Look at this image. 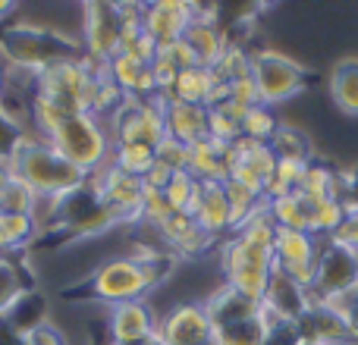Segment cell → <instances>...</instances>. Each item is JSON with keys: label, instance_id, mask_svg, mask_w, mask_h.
Segmentation results:
<instances>
[{"label": "cell", "instance_id": "obj_17", "mask_svg": "<svg viewBox=\"0 0 358 345\" xmlns=\"http://www.w3.org/2000/svg\"><path fill=\"white\" fill-rule=\"evenodd\" d=\"M182 41L189 44V50L195 54L198 66H208V69L214 66L223 57V50L229 47V38H227V31L217 25L214 10H201V6H195V19H192V25L185 29Z\"/></svg>", "mask_w": 358, "mask_h": 345}, {"label": "cell", "instance_id": "obj_42", "mask_svg": "<svg viewBox=\"0 0 358 345\" xmlns=\"http://www.w3.org/2000/svg\"><path fill=\"white\" fill-rule=\"evenodd\" d=\"M346 323H349V333H352V339L358 342V298H355V304H352V311H349V317H346Z\"/></svg>", "mask_w": 358, "mask_h": 345}, {"label": "cell", "instance_id": "obj_24", "mask_svg": "<svg viewBox=\"0 0 358 345\" xmlns=\"http://www.w3.org/2000/svg\"><path fill=\"white\" fill-rule=\"evenodd\" d=\"M227 151L229 145H220L214 138H201V142L189 145L185 172H192L198 182H227Z\"/></svg>", "mask_w": 358, "mask_h": 345}, {"label": "cell", "instance_id": "obj_11", "mask_svg": "<svg viewBox=\"0 0 358 345\" xmlns=\"http://www.w3.org/2000/svg\"><path fill=\"white\" fill-rule=\"evenodd\" d=\"M352 289H358L355 248H346L334 239H324L317 264H315V283L308 289L311 302H324V298L343 295V292H352Z\"/></svg>", "mask_w": 358, "mask_h": 345}, {"label": "cell", "instance_id": "obj_33", "mask_svg": "<svg viewBox=\"0 0 358 345\" xmlns=\"http://www.w3.org/2000/svg\"><path fill=\"white\" fill-rule=\"evenodd\" d=\"M299 195H305L311 204L315 201H327V198H336V170L324 167V163H315L311 161L305 167V176L299 182Z\"/></svg>", "mask_w": 358, "mask_h": 345}, {"label": "cell", "instance_id": "obj_19", "mask_svg": "<svg viewBox=\"0 0 358 345\" xmlns=\"http://www.w3.org/2000/svg\"><path fill=\"white\" fill-rule=\"evenodd\" d=\"M164 135L182 142L185 148L208 138V107L170 98L167 107H164Z\"/></svg>", "mask_w": 358, "mask_h": 345}, {"label": "cell", "instance_id": "obj_41", "mask_svg": "<svg viewBox=\"0 0 358 345\" xmlns=\"http://www.w3.org/2000/svg\"><path fill=\"white\" fill-rule=\"evenodd\" d=\"M173 172L176 170H170V167H164L161 161H155V167L142 176V185L145 189H151V191H164L170 185V179H173Z\"/></svg>", "mask_w": 358, "mask_h": 345}, {"label": "cell", "instance_id": "obj_26", "mask_svg": "<svg viewBox=\"0 0 358 345\" xmlns=\"http://www.w3.org/2000/svg\"><path fill=\"white\" fill-rule=\"evenodd\" d=\"M330 101L340 113L358 117V57H343L330 69Z\"/></svg>", "mask_w": 358, "mask_h": 345}, {"label": "cell", "instance_id": "obj_44", "mask_svg": "<svg viewBox=\"0 0 358 345\" xmlns=\"http://www.w3.org/2000/svg\"><path fill=\"white\" fill-rule=\"evenodd\" d=\"M6 85H10V73H6L3 60H0V98H3V94H6Z\"/></svg>", "mask_w": 358, "mask_h": 345}, {"label": "cell", "instance_id": "obj_8", "mask_svg": "<svg viewBox=\"0 0 358 345\" xmlns=\"http://www.w3.org/2000/svg\"><path fill=\"white\" fill-rule=\"evenodd\" d=\"M88 191L94 195V201L101 207L110 210L117 223H132L142 216V198H145L142 179L117 170L113 163H107V167L94 170L88 176Z\"/></svg>", "mask_w": 358, "mask_h": 345}, {"label": "cell", "instance_id": "obj_10", "mask_svg": "<svg viewBox=\"0 0 358 345\" xmlns=\"http://www.w3.org/2000/svg\"><path fill=\"white\" fill-rule=\"evenodd\" d=\"M82 47L85 57L101 66L123 50V22L117 3H85L82 6Z\"/></svg>", "mask_w": 358, "mask_h": 345}, {"label": "cell", "instance_id": "obj_27", "mask_svg": "<svg viewBox=\"0 0 358 345\" xmlns=\"http://www.w3.org/2000/svg\"><path fill=\"white\" fill-rule=\"evenodd\" d=\"M25 295H29V279L22 260L16 254H0V321H6Z\"/></svg>", "mask_w": 358, "mask_h": 345}, {"label": "cell", "instance_id": "obj_21", "mask_svg": "<svg viewBox=\"0 0 358 345\" xmlns=\"http://www.w3.org/2000/svg\"><path fill=\"white\" fill-rule=\"evenodd\" d=\"M296 327H299V336H302V339L321 342V345H336V342L352 339L349 323L321 302H311V308L305 311V317L296 323Z\"/></svg>", "mask_w": 358, "mask_h": 345}, {"label": "cell", "instance_id": "obj_30", "mask_svg": "<svg viewBox=\"0 0 358 345\" xmlns=\"http://www.w3.org/2000/svg\"><path fill=\"white\" fill-rule=\"evenodd\" d=\"M214 73L208 66H189L176 75V85H173V101H185V104H210V94H214Z\"/></svg>", "mask_w": 358, "mask_h": 345}, {"label": "cell", "instance_id": "obj_36", "mask_svg": "<svg viewBox=\"0 0 358 345\" xmlns=\"http://www.w3.org/2000/svg\"><path fill=\"white\" fill-rule=\"evenodd\" d=\"M41 198L22 182V179H10L0 191V210H10V214H31L35 216V207Z\"/></svg>", "mask_w": 358, "mask_h": 345}, {"label": "cell", "instance_id": "obj_18", "mask_svg": "<svg viewBox=\"0 0 358 345\" xmlns=\"http://www.w3.org/2000/svg\"><path fill=\"white\" fill-rule=\"evenodd\" d=\"M157 235L164 239V245H167V251L173 254V258H201L217 242L214 235L204 233L195 223V216H189V214H173L157 229Z\"/></svg>", "mask_w": 358, "mask_h": 345}, {"label": "cell", "instance_id": "obj_20", "mask_svg": "<svg viewBox=\"0 0 358 345\" xmlns=\"http://www.w3.org/2000/svg\"><path fill=\"white\" fill-rule=\"evenodd\" d=\"M195 223L208 235H214V239L233 233V207H229L227 185L223 182H201V198H198V207H195Z\"/></svg>", "mask_w": 358, "mask_h": 345}, {"label": "cell", "instance_id": "obj_22", "mask_svg": "<svg viewBox=\"0 0 358 345\" xmlns=\"http://www.w3.org/2000/svg\"><path fill=\"white\" fill-rule=\"evenodd\" d=\"M261 308H264L261 302L242 295L239 289H233V286H227V283H220L208 298H204V311H208V317H210V327L242 321V317H252V314H258Z\"/></svg>", "mask_w": 358, "mask_h": 345}, {"label": "cell", "instance_id": "obj_14", "mask_svg": "<svg viewBox=\"0 0 358 345\" xmlns=\"http://www.w3.org/2000/svg\"><path fill=\"white\" fill-rule=\"evenodd\" d=\"M107 330L113 345H151L157 336V317L145 298L107 308Z\"/></svg>", "mask_w": 358, "mask_h": 345}, {"label": "cell", "instance_id": "obj_16", "mask_svg": "<svg viewBox=\"0 0 358 345\" xmlns=\"http://www.w3.org/2000/svg\"><path fill=\"white\" fill-rule=\"evenodd\" d=\"M195 19V3H182V0H157V3H145L142 25L157 47H170L185 35V29Z\"/></svg>", "mask_w": 358, "mask_h": 345}, {"label": "cell", "instance_id": "obj_34", "mask_svg": "<svg viewBox=\"0 0 358 345\" xmlns=\"http://www.w3.org/2000/svg\"><path fill=\"white\" fill-rule=\"evenodd\" d=\"M157 154L151 145H113V154H110V163L117 170L129 172V176L142 179L145 172L155 167Z\"/></svg>", "mask_w": 358, "mask_h": 345}, {"label": "cell", "instance_id": "obj_23", "mask_svg": "<svg viewBox=\"0 0 358 345\" xmlns=\"http://www.w3.org/2000/svg\"><path fill=\"white\" fill-rule=\"evenodd\" d=\"M107 75L123 88V94H132V98H155L157 94L151 66L142 63V60H136L132 54H123V50L107 63Z\"/></svg>", "mask_w": 358, "mask_h": 345}, {"label": "cell", "instance_id": "obj_38", "mask_svg": "<svg viewBox=\"0 0 358 345\" xmlns=\"http://www.w3.org/2000/svg\"><path fill=\"white\" fill-rule=\"evenodd\" d=\"M173 216V207L167 204V198H164V191H151L145 189V198H142V216L138 220L148 223L151 229H161L164 223Z\"/></svg>", "mask_w": 358, "mask_h": 345}, {"label": "cell", "instance_id": "obj_28", "mask_svg": "<svg viewBox=\"0 0 358 345\" xmlns=\"http://www.w3.org/2000/svg\"><path fill=\"white\" fill-rule=\"evenodd\" d=\"M38 220L31 214L0 210V254H19L38 239Z\"/></svg>", "mask_w": 358, "mask_h": 345}, {"label": "cell", "instance_id": "obj_1", "mask_svg": "<svg viewBox=\"0 0 358 345\" xmlns=\"http://www.w3.org/2000/svg\"><path fill=\"white\" fill-rule=\"evenodd\" d=\"M176 270V258L167 248H136L132 254H117L92 270V277L82 283V295L98 304H123L138 302L151 289L167 283Z\"/></svg>", "mask_w": 358, "mask_h": 345}, {"label": "cell", "instance_id": "obj_31", "mask_svg": "<svg viewBox=\"0 0 358 345\" xmlns=\"http://www.w3.org/2000/svg\"><path fill=\"white\" fill-rule=\"evenodd\" d=\"M271 151L277 161H292V163H311V142L302 129L296 126H286L280 123V129L273 132L271 142Z\"/></svg>", "mask_w": 358, "mask_h": 345}, {"label": "cell", "instance_id": "obj_5", "mask_svg": "<svg viewBox=\"0 0 358 345\" xmlns=\"http://www.w3.org/2000/svg\"><path fill=\"white\" fill-rule=\"evenodd\" d=\"M217 254H220L223 283L239 289L242 295L261 302L267 292V283H271L273 267H277L273 264V248L258 245V242H252V239H242V235L229 233L227 239L220 242Z\"/></svg>", "mask_w": 358, "mask_h": 345}, {"label": "cell", "instance_id": "obj_29", "mask_svg": "<svg viewBox=\"0 0 358 345\" xmlns=\"http://www.w3.org/2000/svg\"><path fill=\"white\" fill-rule=\"evenodd\" d=\"M267 210H271L273 223L280 229H302L308 233L311 226V201L299 191H289V195H280L267 201Z\"/></svg>", "mask_w": 358, "mask_h": 345}, {"label": "cell", "instance_id": "obj_37", "mask_svg": "<svg viewBox=\"0 0 358 345\" xmlns=\"http://www.w3.org/2000/svg\"><path fill=\"white\" fill-rule=\"evenodd\" d=\"M16 345H66V336L48 321L29 323V327L16 330Z\"/></svg>", "mask_w": 358, "mask_h": 345}, {"label": "cell", "instance_id": "obj_43", "mask_svg": "<svg viewBox=\"0 0 358 345\" xmlns=\"http://www.w3.org/2000/svg\"><path fill=\"white\" fill-rule=\"evenodd\" d=\"M13 13H16V3H13V0H0V22H3V19H10Z\"/></svg>", "mask_w": 358, "mask_h": 345}, {"label": "cell", "instance_id": "obj_45", "mask_svg": "<svg viewBox=\"0 0 358 345\" xmlns=\"http://www.w3.org/2000/svg\"><path fill=\"white\" fill-rule=\"evenodd\" d=\"M296 345H321V342H311V339H299Z\"/></svg>", "mask_w": 358, "mask_h": 345}, {"label": "cell", "instance_id": "obj_12", "mask_svg": "<svg viewBox=\"0 0 358 345\" xmlns=\"http://www.w3.org/2000/svg\"><path fill=\"white\" fill-rule=\"evenodd\" d=\"M321 242L317 235L302 233V229H280L277 226V242H273V264L292 277L299 286L311 289L315 283V264L321 254Z\"/></svg>", "mask_w": 358, "mask_h": 345}, {"label": "cell", "instance_id": "obj_7", "mask_svg": "<svg viewBox=\"0 0 358 345\" xmlns=\"http://www.w3.org/2000/svg\"><path fill=\"white\" fill-rule=\"evenodd\" d=\"M164 107L161 94L155 98H132L126 94L123 104L104 119L113 145H151L155 148L164 138Z\"/></svg>", "mask_w": 358, "mask_h": 345}, {"label": "cell", "instance_id": "obj_9", "mask_svg": "<svg viewBox=\"0 0 358 345\" xmlns=\"http://www.w3.org/2000/svg\"><path fill=\"white\" fill-rule=\"evenodd\" d=\"M94 66H101V63L88 60L85 54L79 60L54 63V66L35 75V94H41V98L54 101V104L66 107L73 113H82V94H85V85L92 79Z\"/></svg>", "mask_w": 358, "mask_h": 345}, {"label": "cell", "instance_id": "obj_40", "mask_svg": "<svg viewBox=\"0 0 358 345\" xmlns=\"http://www.w3.org/2000/svg\"><path fill=\"white\" fill-rule=\"evenodd\" d=\"M330 239L346 245V248H358V210H346L343 223L336 226V233L330 235Z\"/></svg>", "mask_w": 358, "mask_h": 345}, {"label": "cell", "instance_id": "obj_2", "mask_svg": "<svg viewBox=\"0 0 358 345\" xmlns=\"http://www.w3.org/2000/svg\"><path fill=\"white\" fill-rule=\"evenodd\" d=\"M6 170L13 179H22L38 198L63 201L88 185V172L69 163L50 142L35 132H19L6 151Z\"/></svg>", "mask_w": 358, "mask_h": 345}, {"label": "cell", "instance_id": "obj_13", "mask_svg": "<svg viewBox=\"0 0 358 345\" xmlns=\"http://www.w3.org/2000/svg\"><path fill=\"white\" fill-rule=\"evenodd\" d=\"M157 345H214V327L204 302H179L157 321Z\"/></svg>", "mask_w": 358, "mask_h": 345}, {"label": "cell", "instance_id": "obj_15", "mask_svg": "<svg viewBox=\"0 0 358 345\" xmlns=\"http://www.w3.org/2000/svg\"><path fill=\"white\" fill-rule=\"evenodd\" d=\"M264 311L273 317L277 323H299L305 317V311L311 308V295L305 286H299L292 277H286L283 270L273 267L271 283H267V292L261 298Z\"/></svg>", "mask_w": 358, "mask_h": 345}, {"label": "cell", "instance_id": "obj_4", "mask_svg": "<svg viewBox=\"0 0 358 345\" xmlns=\"http://www.w3.org/2000/svg\"><path fill=\"white\" fill-rule=\"evenodd\" d=\"M44 142H50L69 163H76L82 172L92 176L94 170L107 167L113 154V138L107 132V123L88 113H73L66 117Z\"/></svg>", "mask_w": 358, "mask_h": 345}, {"label": "cell", "instance_id": "obj_35", "mask_svg": "<svg viewBox=\"0 0 358 345\" xmlns=\"http://www.w3.org/2000/svg\"><path fill=\"white\" fill-rule=\"evenodd\" d=\"M277 129H280V119L273 117V107L255 104V107H248L245 117H242V138H248V142L267 145Z\"/></svg>", "mask_w": 358, "mask_h": 345}, {"label": "cell", "instance_id": "obj_6", "mask_svg": "<svg viewBox=\"0 0 358 345\" xmlns=\"http://www.w3.org/2000/svg\"><path fill=\"white\" fill-rule=\"evenodd\" d=\"M252 79L258 88V104L277 107L308 88V69L280 50H258L252 54Z\"/></svg>", "mask_w": 358, "mask_h": 345}, {"label": "cell", "instance_id": "obj_3", "mask_svg": "<svg viewBox=\"0 0 358 345\" xmlns=\"http://www.w3.org/2000/svg\"><path fill=\"white\" fill-rule=\"evenodd\" d=\"M79 44L66 35L41 25H13L0 31V60L6 69H22V73H44L48 66L63 60H79Z\"/></svg>", "mask_w": 358, "mask_h": 345}, {"label": "cell", "instance_id": "obj_25", "mask_svg": "<svg viewBox=\"0 0 358 345\" xmlns=\"http://www.w3.org/2000/svg\"><path fill=\"white\" fill-rule=\"evenodd\" d=\"M273 323L277 321L261 308L258 314H252V317H242V321L214 327V345H264Z\"/></svg>", "mask_w": 358, "mask_h": 345}, {"label": "cell", "instance_id": "obj_32", "mask_svg": "<svg viewBox=\"0 0 358 345\" xmlns=\"http://www.w3.org/2000/svg\"><path fill=\"white\" fill-rule=\"evenodd\" d=\"M164 198H167V204L173 207V214L195 216L198 198H201V182H198L192 172L179 170V172H173V179H170L167 189H164Z\"/></svg>", "mask_w": 358, "mask_h": 345}, {"label": "cell", "instance_id": "obj_39", "mask_svg": "<svg viewBox=\"0 0 358 345\" xmlns=\"http://www.w3.org/2000/svg\"><path fill=\"white\" fill-rule=\"evenodd\" d=\"M155 154H157V161L164 163V167H170V170H185V163H189V148H185L182 142H176V138H170V135H164L161 142L155 145Z\"/></svg>", "mask_w": 358, "mask_h": 345}]
</instances>
